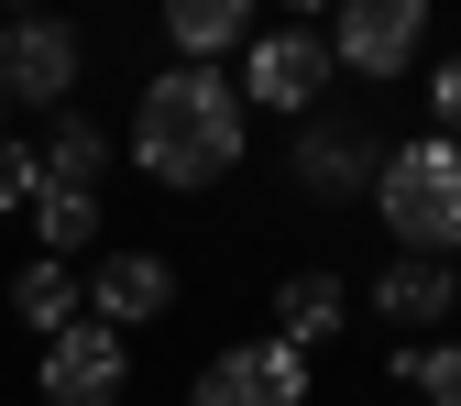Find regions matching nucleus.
<instances>
[{"instance_id":"8","label":"nucleus","mask_w":461,"mask_h":406,"mask_svg":"<svg viewBox=\"0 0 461 406\" xmlns=\"http://www.w3.org/2000/svg\"><path fill=\"white\" fill-rule=\"evenodd\" d=\"M33 384H44V406H122V384H132V340L99 329V319H77V329L44 340Z\"/></svg>"},{"instance_id":"21","label":"nucleus","mask_w":461,"mask_h":406,"mask_svg":"<svg viewBox=\"0 0 461 406\" xmlns=\"http://www.w3.org/2000/svg\"><path fill=\"white\" fill-rule=\"evenodd\" d=\"M0 12H33V0H0Z\"/></svg>"},{"instance_id":"12","label":"nucleus","mask_w":461,"mask_h":406,"mask_svg":"<svg viewBox=\"0 0 461 406\" xmlns=\"http://www.w3.org/2000/svg\"><path fill=\"white\" fill-rule=\"evenodd\" d=\"M253 12L264 0H154L165 44H176V67H220L230 44H253Z\"/></svg>"},{"instance_id":"16","label":"nucleus","mask_w":461,"mask_h":406,"mask_svg":"<svg viewBox=\"0 0 461 406\" xmlns=\"http://www.w3.org/2000/svg\"><path fill=\"white\" fill-rule=\"evenodd\" d=\"M384 384H418L429 406H461V340H395Z\"/></svg>"},{"instance_id":"10","label":"nucleus","mask_w":461,"mask_h":406,"mask_svg":"<svg viewBox=\"0 0 461 406\" xmlns=\"http://www.w3.org/2000/svg\"><path fill=\"white\" fill-rule=\"evenodd\" d=\"M363 308H374L395 340H429V329L461 308V275H450V264H429V253H395V264L363 285Z\"/></svg>"},{"instance_id":"18","label":"nucleus","mask_w":461,"mask_h":406,"mask_svg":"<svg viewBox=\"0 0 461 406\" xmlns=\"http://www.w3.org/2000/svg\"><path fill=\"white\" fill-rule=\"evenodd\" d=\"M429 122L461 143V55H439V67H429Z\"/></svg>"},{"instance_id":"19","label":"nucleus","mask_w":461,"mask_h":406,"mask_svg":"<svg viewBox=\"0 0 461 406\" xmlns=\"http://www.w3.org/2000/svg\"><path fill=\"white\" fill-rule=\"evenodd\" d=\"M285 12H297V23H330V12H340V0H285Z\"/></svg>"},{"instance_id":"17","label":"nucleus","mask_w":461,"mask_h":406,"mask_svg":"<svg viewBox=\"0 0 461 406\" xmlns=\"http://www.w3.org/2000/svg\"><path fill=\"white\" fill-rule=\"evenodd\" d=\"M33 187H44V154L0 132V209H33Z\"/></svg>"},{"instance_id":"3","label":"nucleus","mask_w":461,"mask_h":406,"mask_svg":"<svg viewBox=\"0 0 461 406\" xmlns=\"http://www.w3.org/2000/svg\"><path fill=\"white\" fill-rule=\"evenodd\" d=\"M374 165H384L374 110H340V99H319L308 122H297V143H285V176H297L308 198H330V209L374 198Z\"/></svg>"},{"instance_id":"11","label":"nucleus","mask_w":461,"mask_h":406,"mask_svg":"<svg viewBox=\"0 0 461 406\" xmlns=\"http://www.w3.org/2000/svg\"><path fill=\"white\" fill-rule=\"evenodd\" d=\"M352 308H363V285H340L330 264H297L275 285V340H297V352H330L340 329H352Z\"/></svg>"},{"instance_id":"14","label":"nucleus","mask_w":461,"mask_h":406,"mask_svg":"<svg viewBox=\"0 0 461 406\" xmlns=\"http://www.w3.org/2000/svg\"><path fill=\"white\" fill-rule=\"evenodd\" d=\"M110 154H122V143H110L88 110H55V122H44V187H88V198H99Z\"/></svg>"},{"instance_id":"9","label":"nucleus","mask_w":461,"mask_h":406,"mask_svg":"<svg viewBox=\"0 0 461 406\" xmlns=\"http://www.w3.org/2000/svg\"><path fill=\"white\" fill-rule=\"evenodd\" d=\"M165 308H176V264H165V253H99L88 264V319L99 329H154Z\"/></svg>"},{"instance_id":"1","label":"nucleus","mask_w":461,"mask_h":406,"mask_svg":"<svg viewBox=\"0 0 461 406\" xmlns=\"http://www.w3.org/2000/svg\"><path fill=\"white\" fill-rule=\"evenodd\" d=\"M242 143H253V110H242V77H220V67H154L143 77V99H132V165L154 187H176V198H198V187H220L230 165H242Z\"/></svg>"},{"instance_id":"13","label":"nucleus","mask_w":461,"mask_h":406,"mask_svg":"<svg viewBox=\"0 0 461 406\" xmlns=\"http://www.w3.org/2000/svg\"><path fill=\"white\" fill-rule=\"evenodd\" d=\"M12 319H23L33 340L77 329V319H88V275H77V264H55V253H33V264L12 275Z\"/></svg>"},{"instance_id":"22","label":"nucleus","mask_w":461,"mask_h":406,"mask_svg":"<svg viewBox=\"0 0 461 406\" xmlns=\"http://www.w3.org/2000/svg\"><path fill=\"white\" fill-rule=\"evenodd\" d=\"M0 122H12V99H0Z\"/></svg>"},{"instance_id":"6","label":"nucleus","mask_w":461,"mask_h":406,"mask_svg":"<svg viewBox=\"0 0 461 406\" xmlns=\"http://www.w3.org/2000/svg\"><path fill=\"white\" fill-rule=\"evenodd\" d=\"M330 55H340V77L395 88L429 55V0H340L330 12Z\"/></svg>"},{"instance_id":"2","label":"nucleus","mask_w":461,"mask_h":406,"mask_svg":"<svg viewBox=\"0 0 461 406\" xmlns=\"http://www.w3.org/2000/svg\"><path fill=\"white\" fill-rule=\"evenodd\" d=\"M363 209L395 230V253H429V264H450V253H461V143H450V132L384 143V165H374V198H363Z\"/></svg>"},{"instance_id":"15","label":"nucleus","mask_w":461,"mask_h":406,"mask_svg":"<svg viewBox=\"0 0 461 406\" xmlns=\"http://www.w3.org/2000/svg\"><path fill=\"white\" fill-rule=\"evenodd\" d=\"M23 220H33V253H55V264H77V253L99 242V198H88V187H33Z\"/></svg>"},{"instance_id":"7","label":"nucleus","mask_w":461,"mask_h":406,"mask_svg":"<svg viewBox=\"0 0 461 406\" xmlns=\"http://www.w3.org/2000/svg\"><path fill=\"white\" fill-rule=\"evenodd\" d=\"M77 77H88L77 23L23 12V23H12V67H0V99H12V110H33V122H55V110H77Z\"/></svg>"},{"instance_id":"4","label":"nucleus","mask_w":461,"mask_h":406,"mask_svg":"<svg viewBox=\"0 0 461 406\" xmlns=\"http://www.w3.org/2000/svg\"><path fill=\"white\" fill-rule=\"evenodd\" d=\"M330 77H340V55H330L319 23L253 33V44H242V110H285V122H308V110L330 99Z\"/></svg>"},{"instance_id":"5","label":"nucleus","mask_w":461,"mask_h":406,"mask_svg":"<svg viewBox=\"0 0 461 406\" xmlns=\"http://www.w3.org/2000/svg\"><path fill=\"white\" fill-rule=\"evenodd\" d=\"M308 384H319V363L297 352V340H230V352H209L198 363V384H187V406H308Z\"/></svg>"},{"instance_id":"20","label":"nucleus","mask_w":461,"mask_h":406,"mask_svg":"<svg viewBox=\"0 0 461 406\" xmlns=\"http://www.w3.org/2000/svg\"><path fill=\"white\" fill-rule=\"evenodd\" d=\"M0 67H12V23H0Z\"/></svg>"}]
</instances>
